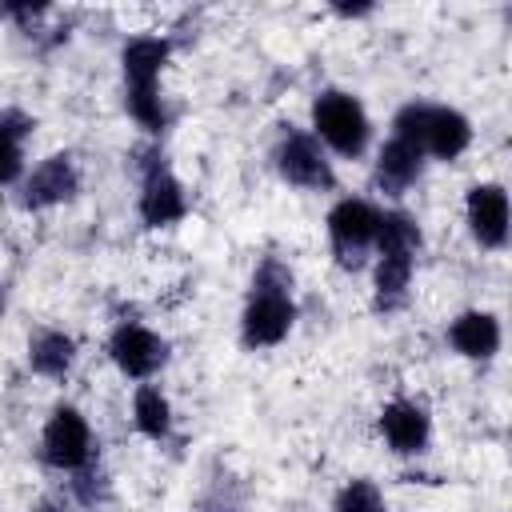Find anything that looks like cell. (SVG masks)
Instances as JSON below:
<instances>
[{"label":"cell","instance_id":"1","mask_svg":"<svg viewBox=\"0 0 512 512\" xmlns=\"http://www.w3.org/2000/svg\"><path fill=\"white\" fill-rule=\"evenodd\" d=\"M292 320H296L292 272L276 256H268V260H260V268L252 276V292H248V304L240 316V340L248 348H272L288 336Z\"/></svg>","mask_w":512,"mask_h":512},{"label":"cell","instance_id":"2","mask_svg":"<svg viewBox=\"0 0 512 512\" xmlns=\"http://www.w3.org/2000/svg\"><path fill=\"white\" fill-rule=\"evenodd\" d=\"M172 44L164 36H132L120 52L124 64V104L136 124L148 132H160L168 124V112L160 104V68L168 64Z\"/></svg>","mask_w":512,"mask_h":512},{"label":"cell","instance_id":"3","mask_svg":"<svg viewBox=\"0 0 512 512\" xmlns=\"http://www.w3.org/2000/svg\"><path fill=\"white\" fill-rule=\"evenodd\" d=\"M392 136L416 144L424 156H436V160H456L468 140H472V124L464 112L448 108V104H424V100H412L396 112L392 120Z\"/></svg>","mask_w":512,"mask_h":512},{"label":"cell","instance_id":"4","mask_svg":"<svg viewBox=\"0 0 512 512\" xmlns=\"http://www.w3.org/2000/svg\"><path fill=\"white\" fill-rule=\"evenodd\" d=\"M312 136L324 140L340 156H360L368 148L372 124H368V112H364V104L356 96L328 88L312 104Z\"/></svg>","mask_w":512,"mask_h":512},{"label":"cell","instance_id":"5","mask_svg":"<svg viewBox=\"0 0 512 512\" xmlns=\"http://www.w3.org/2000/svg\"><path fill=\"white\" fill-rule=\"evenodd\" d=\"M40 456L48 468H60V472H84L92 464V428L80 416V408L72 404L52 408L40 436Z\"/></svg>","mask_w":512,"mask_h":512},{"label":"cell","instance_id":"6","mask_svg":"<svg viewBox=\"0 0 512 512\" xmlns=\"http://www.w3.org/2000/svg\"><path fill=\"white\" fill-rule=\"evenodd\" d=\"M376 228H380V212L368 200L344 196L328 212V240H332V252L340 260V268H360L364 264L368 248H376Z\"/></svg>","mask_w":512,"mask_h":512},{"label":"cell","instance_id":"7","mask_svg":"<svg viewBox=\"0 0 512 512\" xmlns=\"http://www.w3.org/2000/svg\"><path fill=\"white\" fill-rule=\"evenodd\" d=\"M276 172L308 192H328L336 184V172L312 132H284V140L276 144Z\"/></svg>","mask_w":512,"mask_h":512},{"label":"cell","instance_id":"8","mask_svg":"<svg viewBox=\"0 0 512 512\" xmlns=\"http://www.w3.org/2000/svg\"><path fill=\"white\" fill-rule=\"evenodd\" d=\"M108 352H112V364H116L124 376H132V380H148V376L160 372L164 360H168V344H164L152 328L132 324V320L116 324V332H112V340H108Z\"/></svg>","mask_w":512,"mask_h":512},{"label":"cell","instance_id":"9","mask_svg":"<svg viewBox=\"0 0 512 512\" xmlns=\"http://www.w3.org/2000/svg\"><path fill=\"white\" fill-rule=\"evenodd\" d=\"M188 200L180 180L168 172V164L160 156H148L144 164V184H140V220L148 228H168L176 220H184Z\"/></svg>","mask_w":512,"mask_h":512},{"label":"cell","instance_id":"10","mask_svg":"<svg viewBox=\"0 0 512 512\" xmlns=\"http://www.w3.org/2000/svg\"><path fill=\"white\" fill-rule=\"evenodd\" d=\"M80 188V172L72 164V156L56 152L48 156L44 164L32 168L28 184H24V208H52V204H64L72 200Z\"/></svg>","mask_w":512,"mask_h":512},{"label":"cell","instance_id":"11","mask_svg":"<svg viewBox=\"0 0 512 512\" xmlns=\"http://www.w3.org/2000/svg\"><path fill=\"white\" fill-rule=\"evenodd\" d=\"M380 432H384V440H388L392 452L416 456V452H424V444L432 436V420H428L424 404H416V400H392L380 412Z\"/></svg>","mask_w":512,"mask_h":512},{"label":"cell","instance_id":"12","mask_svg":"<svg viewBox=\"0 0 512 512\" xmlns=\"http://www.w3.org/2000/svg\"><path fill=\"white\" fill-rule=\"evenodd\" d=\"M464 208H468V228L476 244L500 248L508 240V192L500 184H476Z\"/></svg>","mask_w":512,"mask_h":512},{"label":"cell","instance_id":"13","mask_svg":"<svg viewBox=\"0 0 512 512\" xmlns=\"http://www.w3.org/2000/svg\"><path fill=\"white\" fill-rule=\"evenodd\" d=\"M420 168H424V152L416 144L400 140V136H388V144L376 156V184H380V192L400 196L404 188L416 184Z\"/></svg>","mask_w":512,"mask_h":512},{"label":"cell","instance_id":"14","mask_svg":"<svg viewBox=\"0 0 512 512\" xmlns=\"http://www.w3.org/2000/svg\"><path fill=\"white\" fill-rule=\"evenodd\" d=\"M448 340L468 360H488L500 348V324L492 312H460L448 328Z\"/></svg>","mask_w":512,"mask_h":512},{"label":"cell","instance_id":"15","mask_svg":"<svg viewBox=\"0 0 512 512\" xmlns=\"http://www.w3.org/2000/svg\"><path fill=\"white\" fill-rule=\"evenodd\" d=\"M412 268H416L412 252H380V260H376V308L380 312H392L408 300Z\"/></svg>","mask_w":512,"mask_h":512},{"label":"cell","instance_id":"16","mask_svg":"<svg viewBox=\"0 0 512 512\" xmlns=\"http://www.w3.org/2000/svg\"><path fill=\"white\" fill-rule=\"evenodd\" d=\"M28 364H32V372H40V376H48V380L68 376L72 364H76V344H72V336L56 332V328L36 332V336L28 340Z\"/></svg>","mask_w":512,"mask_h":512},{"label":"cell","instance_id":"17","mask_svg":"<svg viewBox=\"0 0 512 512\" xmlns=\"http://www.w3.org/2000/svg\"><path fill=\"white\" fill-rule=\"evenodd\" d=\"M32 128H36L32 116H24L16 108L0 112V184L20 180V172H24V136Z\"/></svg>","mask_w":512,"mask_h":512},{"label":"cell","instance_id":"18","mask_svg":"<svg viewBox=\"0 0 512 512\" xmlns=\"http://www.w3.org/2000/svg\"><path fill=\"white\" fill-rule=\"evenodd\" d=\"M132 420L148 440H164L172 432V408L156 384H140L132 396Z\"/></svg>","mask_w":512,"mask_h":512},{"label":"cell","instance_id":"19","mask_svg":"<svg viewBox=\"0 0 512 512\" xmlns=\"http://www.w3.org/2000/svg\"><path fill=\"white\" fill-rule=\"evenodd\" d=\"M420 248V228L408 212H380L376 228V252H412Z\"/></svg>","mask_w":512,"mask_h":512},{"label":"cell","instance_id":"20","mask_svg":"<svg viewBox=\"0 0 512 512\" xmlns=\"http://www.w3.org/2000/svg\"><path fill=\"white\" fill-rule=\"evenodd\" d=\"M332 512H384V496L372 480H348L336 496Z\"/></svg>","mask_w":512,"mask_h":512},{"label":"cell","instance_id":"21","mask_svg":"<svg viewBox=\"0 0 512 512\" xmlns=\"http://www.w3.org/2000/svg\"><path fill=\"white\" fill-rule=\"evenodd\" d=\"M32 512H60V508H52V504H40V508H32Z\"/></svg>","mask_w":512,"mask_h":512},{"label":"cell","instance_id":"22","mask_svg":"<svg viewBox=\"0 0 512 512\" xmlns=\"http://www.w3.org/2000/svg\"><path fill=\"white\" fill-rule=\"evenodd\" d=\"M0 312H4V284H0Z\"/></svg>","mask_w":512,"mask_h":512}]
</instances>
